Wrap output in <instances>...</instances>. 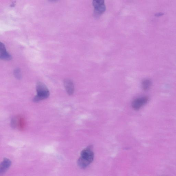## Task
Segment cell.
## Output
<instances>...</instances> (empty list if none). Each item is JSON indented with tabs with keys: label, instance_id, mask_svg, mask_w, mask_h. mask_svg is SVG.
Segmentation results:
<instances>
[{
	"label": "cell",
	"instance_id": "cell-1",
	"mask_svg": "<svg viewBox=\"0 0 176 176\" xmlns=\"http://www.w3.org/2000/svg\"><path fill=\"white\" fill-rule=\"evenodd\" d=\"M94 158V152L91 147H88L81 152V157L78 161V164L81 168H85L91 163Z\"/></svg>",
	"mask_w": 176,
	"mask_h": 176
},
{
	"label": "cell",
	"instance_id": "cell-2",
	"mask_svg": "<svg viewBox=\"0 0 176 176\" xmlns=\"http://www.w3.org/2000/svg\"><path fill=\"white\" fill-rule=\"evenodd\" d=\"M36 92L37 94L34 99L35 102H38L48 98L50 93L48 89L43 83L38 82L36 84Z\"/></svg>",
	"mask_w": 176,
	"mask_h": 176
},
{
	"label": "cell",
	"instance_id": "cell-3",
	"mask_svg": "<svg viewBox=\"0 0 176 176\" xmlns=\"http://www.w3.org/2000/svg\"><path fill=\"white\" fill-rule=\"evenodd\" d=\"M148 100L147 96H143L136 98L132 103V107L134 110L138 111L147 103Z\"/></svg>",
	"mask_w": 176,
	"mask_h": 176
},
{
	"label": "cell",
	"instance_id": "cell-4",
	"mask_svg": "<svg viewBox=\"0 0 176 176\" xmlns=\"http://www.w3.org/2000/svg\"><path fill=\"white\" fill-rule=\"evenodd\" d=\"M93 5L95 8V14L100 15L103 13L106 10L104 2L102 0H95L93 1Z\"/></svg>",
	"mask_w": 176,
	"mask_h": 176
},
{
	"label": "cell",
	"instance_id": "cell-5",
	"mask_svg": "<svg viewBox=\"0 0 176 176\" xmlns=\"http://www.w3.org/2000/svg\"><path fill=\"white\" fill-rule=\"evenodd\" d=\"M0 58L3 60L7 61L12 59L11 55L6 51L5 45L2 42L0 45Z\"/></svg>",
	"mask_w": 176,
	"mask_h": 176
},
{
	"label": "cell",
	"instance_id": "cell-6",
	"mask_svg": "<svg viewBox=\"0 0 176 176\" xmlns=\"http://www.w3.org/2000/svg\"><path fill=\"white\" fill-rule=\"evenodd\" d=\"M64 85L66 92L69 95H72L74 93V83L69 79H65L64 82Z\"/></svg>",
	"mask_w": 176,
	"mask_h": 176
},
{
	"label": "cell",
	"instance_id": "cell-7",
	"mask_svg": "<svg viewBox=\"0 0 176 176\" xmlns=\"http://www.w3.org/2000/svg\"><path fill=\"white\" fill-rule=\"evenodd\" d=\"M11 164V162L9 159H5L2 162L1 165V174H3L7 170Z\"/></svg>",
	"mask_w": 176,
	"mask_h": 176
},
{
	"label": "cell",
	"instance_id": "cell-8",
	"mask_svg": "<svg viewBox=\"0 0 176 176\" xmlns=\"http://www.w3.org/2000/svg\"><path fill=\"white\" fill-rule=\"evenodd\" d=\"M151 85V82L148 79H145L142 82V87L144 91H147L150 88Z\"/></svg>",
	"mask_w": 176,
	"mask_h": 176
},
{
	"label": "cell",
	"instance_id": "cell-9",
	"mask_svg": "<svg viewBox=\"0 0 176 176\" xmlns=\"http://www.w3.org/2000/svg\"><path fill=\"white\" fill-rule=\"evenodd\" d=\"M14 74L17 78L20 79L21 78V72L19 69H16L14 71Z\"/></svg>",
	"mask_w": 176,
	"mask_h": 176
},
{
	"label": "cell",
	"instance_id": "cell-10",
	"mask_svg": "<svg viewBox=\"0 0 176 176\" xmlns=\"http://www.w3.org/2000/svg\"><path fill=\"white\" fill-rule=\"evenodd\" d=\"M162 15V13H159V14H157V15H157V16H161V15Z\"/></svg>",
	"mask_w": 176,
	"mask_h": 176
}]
</instances>
